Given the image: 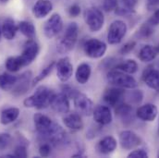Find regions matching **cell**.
<instances>
[{
	"instance_id": "cell-1",
	"label": "cell",
	"mask_w": 159,
	"mask_h": 158,
	"mask_svg": "<svg viewBox=\"0 0 159 158\" xmlns=\"http://www.w3.org/2000/svg\"><path fill=\"white\" fill-rule=\"evenodd\" d=\"M34 122L36 131L47 142L57 145L66 141L67 134L64 129L49 117L36 113L34 116Z\"/></svg>"
},
{
	"instance_id": "cell-2",
	"label": "cell",
	"mask_w": 159,
	"mask_h": 158,
	"mask_svg": "<svg viewBox=\"0 0 159 158\" xmlns=\"http://www.w3.org/2000/svg\"><path fill=\"white\" fill-rule=\"evenodd\" d=\"M53 90L49 89L46 86H39L34 94L29 96L23 101V105L28 108H36V109H44L50 106L52 97L54 95Z\"/></svg>"
},
{
	"instance_id": "cell-3",
	"label": "cell",
	"mask_w": 159,
	"mask_h": 158,
	"mask_svg": "<svg viewBox=\"0 0 159 158\" xmlns=\"http://www.w3.org/2000/svg\"><path fill=\"white\" fill-rule=\"evenodd\" d=\"M79 36V26L76 22H70L65 31V34L57 44V52L59 54H67L70 52L77 43Z\"/></svg>"
},
{
	"instance_id": "cell-4",
	"label": "cell",
	"mask_w": 159,
	"mask_h": 158,
	"mask_svg": "<svg viewBox=\"0 0 159 158\" xmlns=\"http://www.w3.org/2000/svg\"><path fill=\"white\" fill-rule=\"evenodd\" d=\"M107 81L113 86L133 90L138 86L137 80L134 79L130 74L125 73L119 70H111L108 71L107 76Z\"/></svg>"
},
{
	"instance_id": "cell-5",
	"label": "cell",
	"mask_w": 159,
	"mask_h": 158,
	"mask_svg": "<svg viewBox=\"0 0 159 158\" xmlns=\"http://www.w3.org/2000/svg\"><path fill=\"white\" fill-rule=\"evenodd\" d=\"M83 17L85 23L87 24L90 31L96 33L103 28L105 23V17L102 10L99 9L98 7H91L86 8Z\"/></svg>"
},
{
	"instance_id": "cell-6",
	"label": "cell",
	"mask_w": 159,
	"mask_h": 158,
	"mask_svg": "<svg viewBox=\"0 0 159 158\" xmlns=\"http://www.w3.org/2000/svg\"><path fill=\"white\" fill-rule=\"evenodd\" d=\"M107 46L106 43L95 38L87 40L83 44L84 54L90 58H101L107 52Z\"/></svg>"
},
{
	"instance_id": "cell-7",
	"label": "cell",
	"mask_w": 159,
	"mask_h": 158,
	"mask_svg": "<svg viewBox=\"0 0 159 158\" xmlns=\"http://www.w3.org/2000/svg\"><path fill=\"white\" fill-rule=\"evenodd\" d=\"M127 31V24L123 20H117L113 21L107 31V42L110 44H118L126 35Z\"/></svg>"
},
{
	"instance_id": "cell-8",
	"label": "cell",
	"mask_w": 159,
	"mask_h": 158,
	"mask_svg": "<svg viewBox=\"0 0 159 158\" xmlns=\"http://www.w3.org/2000/svg\"><path fill=\"white\" fill-rule=\"evenodd\" d=\"M40 46L37 42L34 39H29L24 44L21 55L20 56L23 67L31 65L38 56Z\"/></svg>"
},
{
	"instance_id": "cell-9",
	"label": "cell",
	"mask_w": 159,
	"mask_h": 158,
	"mask_svg": "<svg viewBox=\"0 0 159 158\" xmlns=\"http://www.w3.org/2000/svg\"><path fill=\"white\" fill-rule=\"evenodd\" d=\"M73 103L76 112H78L80 116L82 115V116L89 117L93 115L94 105L93 102L86 94L78 92L76 95L73 97Z\"/></svg>"
},
{
	"instance_id": "cell-10",
	"label": "cell",
	"mask_w": 159,
	"mask_h": 158,
	"mask_svg": "<svg viewBox=\"0 0 159 158\" xmlns=\"http://www.w3.org/2000/svg\"><path fill=\"white\" fill-rule=\"evenodd\" d=\"M63 29V20L59 14H53L43 25V34L46 38L52 39L56 37Z\"/></svg>"
},
{
	"instance_id": "cell-11",
	"label": "cell",
	"mask_w": 159,
	"mask_h": 158,
	"mask_svg": "<svg viewBox=\"0 0 159 158\" xmlns=\"http://www.w3.org/2000/svg\"><path fill=\"white\" fill-rule=\"evenodd\" d=\"M119 143L124 150H132L142 143V139L132 130H123L119 134Z\"/></svg>"
},
{
	"instance_id": "cell-12",
	"label": "cell",
	"mask_w": 159,
	"mask_h": 158,
	"mask_svg": "<svg viewBox=\"0 0 159 158\" xmlns=\"http://www.w3.org/2000/svg\"><path fill=\"white\" fill-rule=\"evenodd\" d=\"M56 70H57V76L60 81L66 82L71 78L73 74V66L70 62V57L65 56L60 58L56 63Z\"/></svg>"
},
{
	"instance_id": "cell-13",
	"label": "cell",
	"mask_w": 159,
	"mask_h": 158,
	"mask_svg": "<svg viewBox=\"0 0 159 158\" xmlns=\"http://www.w3.org/2000/svg\"><path fill=\"white\" fill-rule=\"evenodd\" d=\"M50 106L56 112L59 114H67L70 112V98L62 92L60 93H54Z\"/></svg>"
},
{
	"instance_id": "cell-14",
	"label": "cell",
	"mask_w": 159,
	"mask_h": 158,
	"mask_svg": "<svg viewBox=\"0 0 159 158\" xmlns=\"http://www.w3.org/2000/svg\"><path fill=\"white\" fill-rule=\"evenodd\" d=\"M32 71H26L21 75L18 76V79L14 87L12 88V93L15 96H21L25 94L29 88L30 84L32 83Z\"/></svg>"
},
{
	"instance_id": "cell-15",
	"label": "cell",
	"mask_w": 159,
	"mask_h": 158,
	"mask_svg": "<svg viewBox=\"0 0 159 158\" xmlns=\"http://www.w3.org/2000/svg\"><path fill=\"white\" fill-rule=\"evenodd\" d=\"M124 95H125V92L123 88L114 86L112 88L107 89L104 93L103 99L108 106H116L121 103L122 99L124 98Z\"/></svg>"
},
{
	"instance_id": "cell-16",
	"label": "cell",
	"mask_w": 159,
	"mask_h": 158,
	"mask_svg": "<svg viewBox=\"0 0 159 158\" xmlns=\"http://www.w3.org/2000/svg\"><path fill=\"white\" fill-rule=\"evenodd\" d=\"M93 117L94 121L101 126L108 125L113 120L111 110L107 106H97L96 107H94Z\"/></svg>"
},
{
	"instance_id": "cell-17",
	"label": "cell",
	"mask_w": 159,
	"mask_h": 158,
	"mask_svg": "<svg viewBox=\"0 0 159 158\" xmlns=\"http://www.w3.org/2000/svg\"><path fill=\"white\" fill-rule=\"evenodd\" d=\"M158 109L154 104H146L140 106L136 110V116L138 119L146 122H152L157 119Z\"/></svg>"
},
{
	"instance_id": "cell-18",
	"label": "cell",
	"mask_w": 159,
	"mask_h": 158,
	"mask_svg": "<svg viewBox=\"0 0 159 158\" xmlns=\"http://www.w3.org/2000/svg\"><path fill=\"white\" fill-rule=\"evenodd\" d=\"M143 79L149 88L159 93V70H155L153 66L147 67L143 73Z\"/></svg>"
},
{
	"instance_id": "cell-19",
	"label": "cell",
	"mask_w": 159,
	"mask_h": 158,
	"mask_svg": "<svg viewBox=\"0 0 159 158\" xmlns=\"http://www.w3.org/2000/svg\"><path fill=\"white\" fill-rule=\"evenodd\" d=\"M118 142L113 136H106L98 142L96 144V150L100 155H109L112 154L117 148Z\"/></svg>"
},
{
	"instance_id": "cell-20",
	"label": "cell",
	"mask_w": 159,
	"mask_h": 158,
	"mask_svg": "<svg viewBox=\"0 0 159 158\" xmlns=\"http://www.w3.org/2000/svg\"><path fill=\"white\" fill-rule=\"evenodd\" d=\"M64 125L73 131H79L83 129V121L78 112H68L63 118Z\"/></svg>"
},
{
	"instance_id": "cell-21",
	"label": "cell",
	"mask_w": 159,
	"mask_h": 158,
	"mask_svg": "<svg viewBox=\"0 0 159 158\" xmlns=\"http://www.w3.org/2000/svg\"><path fill=\"white\" fill-rule=\"evenodd\" d=\"M53 9V4L49 0H38L33 7L32 12L36 19H43Z\"/></svg>"
},
{
	"instance_id": "cell-22",
	"label": "cell",
	"mask_w": 159,
	"mask_h": 158,
	"mask_svg": "<svg viewBox=\"0 0 159 158\" xmlns=\"http://www.w3.org/2000/svg\"><path fill=\"white\" fill-rule=\"evenodd\" d=\"M18 24H16L15 20H12L11 18H7L3 21L2 27H1V32L2 35L5 39L13 40L16 36V34L18 32Z\"/></svg>"
},
{
	"instance_id": "cell-23",
	"label": "cell",
	"mask_w": 159,
	"mask_h": 158,
	"mask_svg": "<svg viewBox=\"0 0 159 158\" xmlns=\"http://www.w3.org/2000/svg\"><path fill=\"white\" fill-rule=\"evenodd\" d=\"M159 54V46L146 44L143 46L138 54V57L142 62H150L154 60Z\"/></svg>"
},
{
	"instance_id": "cell-24",
	"label": "cell",
	"mask_w": 159,
	"mask_h": 158,
	"mask_svg": "<svg viewBox=\"0 0 159 158\" xmlns=\"http://www.w3.org/2000/svg\"><path fill=\"white\" fill-rule=\"evenodd\" d=\"M92 74V68L87 63H80L75 71V79L80 84H85Z\"/></svg>"
},
{
	"instance_id": "cell-25",
	"label": "cell",
	"mask_w": 159,
	"mask_h": 158,
	"mask_svg": "<svg viewBox=\"0 0 159 158\" xmlns=\"http://www.w3.org/2000/svg\"><path fill=\"white\" fill-rule=\"evenodd\" d=\"M20 109L17 107H8L6 108L5 110H3L1 112L0 115V123L2 125H8L12 122H14L15 120H17V119L20 116Z\"/></svg>"
},
{
	"instance_id": "cell-26",
	"label": "cell",
	"mask_w": 159,
	"mask_h": 158,
	"mask_svg": "<svg viewBox=\"0 0 159 158\" xmlns=\"http://www.w3.org/2000/svg\"><path fill=\"white\" fill-rule=\"evenodd\" d=\"M18 30L28 39H34L36 35L35 26L34 25L33 22L28 21V20L20 21L18 24Z\"/></svg>"
},
{
	"instance_id": "cell-27",
	"label": "cell",
	"mask_w": 159,
	"mask_h": 158,
	"mask_svg": "<svg viewBox=\"0 0 159 158\" xmlns=\"http://www.w3.org/2000/svg\"><path fill=\"white\" fill-rule=\"evenodd\" d=\"M18 76L4 72L0 74V88L3 91H10L16 84Z\"/></svg>"
},
{
	"instance_id": "cell-28",
	"label": "cell",
	"mask_w": 159,
	"mask_h": 158,
	"mask_svg": "<svg viewBox=\"0 0 159 158\" xmlns=\"http://www.w3.org/2000/svg\"><path fill=\"white\" fill-rule=\"evenodd\" d=\"M115 69L131 75V74H134L137 72L138 64L133 59H128L124 62H119V64L115 67Z\"/></svg>"
},
{
	"instance_id": "cell-29",
	"label": "cell",
	"mask_w": 159,
	"mask_h": 158,
	"mask_svg": "<svg viewBox=\"0 0 159 158\" xmlns=\"http://www.w3.org/2000/svg\"><path fill=\"white\" fill-rule=\"evenodd\" d=\"M5 66H6V69L9 72H17L23 67L20 56H9V57H7L6 62H5Z\"/></svg>"
},
{
	"instance_id": "cell-30",
	"label": "cell",
	"mask_w": 159,
	"mask_h": 158,
	"mask_svg": "<svg viewBox=\"0 0 159 158\" xmlns=\"http://www.w3.org/2000/svg\"><path fill=\"white\" fill-rule=\"evenodd\" d=\"M115 111L116 115L119 116L120 119H127L130 117V114L132 112V106L128 103H120L117 106Z\"/></svg>"
},
{
	"instance_id": "cell-31",
	"label": "cell",
	"mask_w": 159,
	"mask_h": 158,
	"mask_svg": "<svg viewBox=\"0 0 159 158\" xmlns=\"http://www.w3.org/2000/svg\"><path fill=\"white\" fill-rule=\"evenodd\" d=\"M56 67V62L55 61H52V62H50L45 68H43L41 71H40V73L37 75V76H35V78L32 80V86H34V85H36L37 83H39L40 81H42L43 79H44L51 72H52V70H53V69Z\"/></svg>"
},
{
	"instance_id": "cell-32",
	"label": "cell",
	"mask_w": 159,
	"mask_h": 158,
	"mask_svg": "<svg viewBox=\"0 0 159 158\" xmlns=\"http://www.w3.org/2000/svg\"><path fill=\"white\" fill-rule=\"evenodd\" d=\"M127 101L128 104L129 105H138L143 101V93L142 91L140 90H135V91H131L130 93H128L127 95Z\"/></svg>"
},
{
	"instance_id": "cell-33",
	"label": "cell",
	"mask_w": 159,
	"mask_h": 158,
	"mask_svg": "<svg viewBox=\"0 0 159 158\" xmlns=\"http://www.w3.org/2000/svg\"><path fill=\"white\" fill-rule=\"evenodd\" d=\"M154 34V28L153 25H151L150 23H144L143 24L140 29L137 32V35L141 38V39H146L149 38L152 34Z\"/></svg>"
},
{
	"instance_id": "cell-34",
	"label": "cell",
	"mask_w": 159,
	"mask_h": 158,
	"mask_svg": "<svg viewBox=\"0 0 159 158\" xmlns=\"http://www.w3.org/2000/svg\"><path fill=\"white\" fill-rule=\"evenodd\" d=\"M11 142V135L9 133H1L0 134V150H5L8 147Z\"/></svg>"
},
{
	"instance_id": "cell-35",
	"label": "cell",
	"mask_w": 159,
	"mask_h": 158,
	"mask_svg": "<svg viewBox=\"0 0 159 158\" xmlns=\"http://www.w3.org/2000/svg\"><path fill=\"white\" fill-rule=\"evenodd\" d=\"M14 156L15 157H21L25 158L28 156V151H27V147L26 145L20 143L19 144L14 151Z\"/></svg>"
},
{
	"instance_id": "cell-36",
	"label": "cell",
	"mask_w": 159,
	"mask_h": 158,
	"mask_svg": "<svg viewBox=\"0 0 159 158\" xmlns=\"http://www.w3.org/2000/svg\"><path fill=\"white\" fill-rule=\"evenodd\" d=\"M118 7V0H103V8L107 12L114 11Z\"/></svg>"
},
{
	"instance_id": "cell-37",
	"label": "cell",
	"mask_w": 159,
	"mask_h": 158,
	"mask_svg": "<svg viewBox=\"0 0 159 158\" xmlns=\"http://www.w3.org/2000/svg\"><path fill=\"white\" fill-rule=\"evenodd\" d=\"M61 90H62V93H65L69 98H72V99H73V97L76 95V93L79 92L78 90L74 89L73 87H71V86H70V85H66V84L62 85Z\"/></svg>"
},
{
	"instance_id": "cell-38",
	"label": "cell",
	"mask_w": 159,
	"mask_h": 158,
	"mask_svg": "<svg viewBox=\"0 0 159 158\" xmlns=\"http://www.w3.org/2000/svg\"><path fill=\"white\" fill-rule=\"evenodd\" d=\"M136 46V42L135 41H130L127 43H125L119 50V53L121 55H128L129 52H131Z\"/></svg>"
},
{
	"instance_id": "cell-39",
	"label": "cell",
	"mask_w": 159,
	"mask_h": 158,
	"mask_svg": "<svg viewBox=\"0 0 159 158\" xmlns=\"http://www.w3.org/2000/svg\"><path fill=\"white\" fill-rule=\"evenodd\" d=\"M128 157L129 158H147L148 153L144 149H136L132 152H130L128 155Z\"/></svg>"
},
{
	"instance_id": "cell-40",
	"label": "cell",
	"mask_w": 159,
	"mask_h": 158,
	"mask_svg": "<svg viewBox=\"0 0 159 158\" xmlns=\"http://www.w3.org/2000/svg\"><path fill=\"white\" fill-rule=\"evenodd\" d=\"M39 154L42 157H47L51 154V145L49 142H44L41 144L39 148Z\"/></svg>"
},
{
	"instance_id": "cell-41",
	"label": "cell",
	"mask_w": 159,
	"mask_h": 158,
	"mask_svg": "<svg viewBox=\"0 0 159 158\" xmlns=\"http://www.w3.org/2000/svg\"><path fill=\"white\" fill-rule=\"evenodd\" d=\"M119 62L117 61V59L113 58V57H110V58H107V59H105L101 65L103 67V69L107 70V69H115V67L119 64Z\"/></svg>"
},
{
	"instance_id": "cell-42",
	"label": "cell",
	"mask_w": 159,
	"mask_h": 158,
	"mask_svg": "<svg viewBox=\"0 0 159 158\" xmlns=\"http://www.w3.org/2000/svg\"><path fill=\"white\" fill-rule=\"evenodd\" d=\"M123 7L129 9V10H132L134 11L135 7L138 4V0H121Z\"/></svg>"
},
{
	"instance_id": "cell-43",
	"label": "cell",
	"mask_w": 159,
	"mask_h": 158,
	"mask_svg": "<svg viewBox=\"0 0 159 158\" xmlns=\"http://www.w3.org/2000/svg\"><path fill=\"white\" fill-rule=\"evenodd\" d=\"M80 7L78 4H73L72 6L70 7L69 8V14L70 17L72 18H76L78 17L80 14Z\"/></svg>"
},
{
	"instance_id": "cell-44",
	"label": "cell",
	"mask_w": 159,
	"mask_h": 158,
	"mask_svg": "<svg viewBox=\"0 0 159 158\" xmlns=\"http://www.w3.org/2000/svg\"><path fill=\"white\" fill-rule=\"evenodd\" d=\"M148 23H150L151 25L153 26H156V25H158L159 24V8L157 9L154 14L151 16V18L148 20Z\"/></svg>"
},
{
	"instance_id": "cell-45",
	"label": "cell",
	"mask_w": 159,
	"mask_h": 158,
	"mask_svg": "<svg viewBox=\"0 0 159 158\" xmlns=\"http://www.w3.org/2000/svg\"><path fill=\"white\" fill-rule=\"evenodd\" d=\"M148 1V7H155L157 5L159 4V0H147Z\"/></svg>"
},
{
	"instance_id": "cell-46",
	"label": "cell",
	"mask_w": 159,
	"mask_h": 158,
	"mask_svg": "<svg viewBox=\"0 0 159 158\" xmlns=\"http://www.w3.org/2000/svg\"><path fill=\"white\" fill-rule=\"evenodd\" d=\"M9 0H0V2L1 3H7V2H8Z\"/></svg>"
},
{
	"instance_id": "cell-47",
	"label": "cell",
	"mask_w": 159,
	"mask_h": 158,
	"mask_svg": "<svg viewBox=\"0 0 159 158\" xmlns=\"http://www.w3.org/2000/svg\"><path fill=\"white\" fill-rule=\"evenodd\" d=\"M1 35H2V32H1V28H0V39H1Z\"/></svg>"
},
{
	"instance_id": "cell-48",
	"label": "cell",
	"mask_w": 159,
	"mask_h": 158,
	"mask_svg": "<svg viewBox=\"0 0 159 158\" xmlns=\"http://www.w3.org/2000/svg\"><path fill=\"white\" fill-rule=\"evenodd\" d=\"M157 156L159 157V151H158V153H157Z\"/></svg>"
}]
</instances>
